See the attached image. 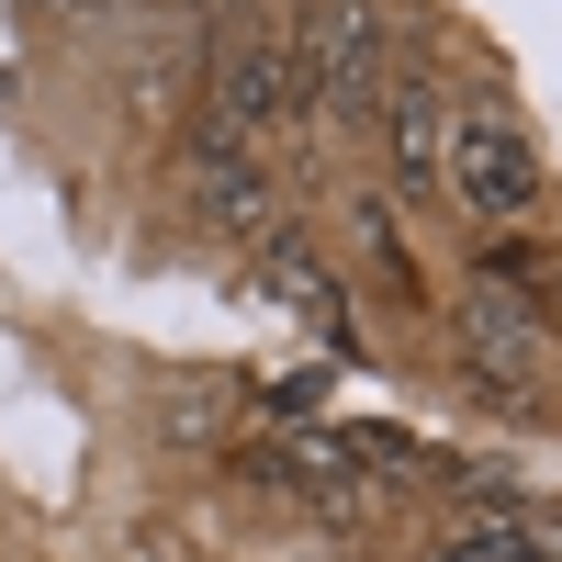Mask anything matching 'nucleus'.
<instances>
[{
  "label": "nucleus",
  "instance_id": "obj_1",
  "mask_svg": "<svg viewBox=\"0 0 562 562\" xmlns=\"http://www.w3.org/2000/svg\"><path fill=\"white\" fill-rule=\"evenodd\" d=\"M304 113V79H293V34H225L214 45V90H203V147H248L270 124Z\"/></svg>",
  "mask_w": 562,
  "mask_h": 562
},
{
  "label": "nucleus",
  "instance_id": "obj_2",
  "mask_svg": "<svg viewBox=\"0 0 562 562\" xmlns=\"http://www.w3.org/2000/svg\"><path fill=\"white\" fill-rule=\"evenodd\" d=\"M293 45H304V113L360 124L371 90H383V34H371V12H360V0H315Z\"/></svg>",
  "mask_w": 562,
  "mask_h": 562
},
{
  "label": "nucleus",
  "instance_id": "obj_3",
  "mask_svg": "<svg viewBox=\"0 0 562 562\" xmlns=\"http://www.w3.org/2000/svg\"><path fill=\"white\" fill-rule=\"evenodd\" d=\"M450 192L473 203V214H529L540 203V158H529V135L506 124V113H473V124H450Z\"/></svg>",
  "mask_w": 562,
  "mask_h": 562
},
{
  "label": "nucleus",
  "instance_id": "obj_4",
  "mask_svg": "<svg viewBox=\"0 0 562 562\" xmlns=\"http://www.w3.org/2000/svg\"><path fill=\"white\" fill-rule=\"evenodd\" d=\"M192 192L214 225H237V237H270V180L248 147H192Z\"/></svg>",
  "mask_w": 562,
  "mask_h": 562
},
{
  "label": "nucleus",
  "instance_id": "obj_5",
  "mask_svg": "<svg viewBox=\"0 0 562 562\" xmlns=\"http://www.w3.org/2000/svg\"><path fill=\"white\" fill-rule=\"evenodd\" d=\"M461 326H473V349H484V371H506V383H529L540 371V315L506 293V281H484L473 304H461Z\"/></svg>",
  "mask_w": 562,
  "mask_h": 562
},
{
  "label": "nucleus",
  "instance_id": "obj_6",
  "mask_svg": "<svg viewBox=\"0 0 562 562\" xmlns=\"http://www.w3.org/2000/svg\"><path fill=\"white\" fill-rule=\"evenodd\" d=\"M383 124H394V169L416 180V192H439V180H450V113H439V90H394V102H383Z\"/></svg>",
  "mask_w": 562,
  "mask_h": 562
},
{
  "label": "nucleus",
  "instance_id": "obj_7",
  "mask_svg": "<svg viewBox=\"0 0 562 562\" xmlns=\"http://www.w3.org/2000/svg\"><path fill=\"white\" fill-rule=\"evenodd\" d=\"M439 562H562V529H529L518 506H495V495H484V518L461 529Z\"/></svg>",
  "mask_w": 562,
  "mask_h": 562
},
{
  "label": "nucleus",
  "instance_id": "obj_8",
  "mask_svg": "<svg viewBox=\"0 0 562 562\" xmlns=\"http://www.w3.org/2000/svg\"><path fill=\"white\" fill-rule=\"evenodd\" d=\"M259 281H270V293L281 304H293V315H315V326H338V281H326L293 237H281V225H270V237H259Z\"/></svg>",
  "mask_w": 562,
  "mask_h": 562
},
{
  "label": "nucleus",
  "instance_id": "obj_9",
  "mask_svg": "<svg viewBox=\"0 0 562 562\" xmlns=\"http://www.w3.org/2000/svg\"><path fill=\"white\" fill-rule=\"evenodd\" d=\"M225 428V383H180L169 394V439H214Z\"/></svg>",
  "mask_w": 562,
  "mask_h": 562
},
{
  "label": "nucleus",
  "instance_id": "obj_10",
  "mask_svg": "<svg viewBox=\"0 0 562 562\" xmlns=\"http://www.w3.org/2000/svg\"><path fill=\"white\" fill-rule=\"evenodd\" d=\"M192 12H203V0H192Z\"/></svg>",
  "mask_w": 562,
  "mask_h": 562
}]
</instances>
